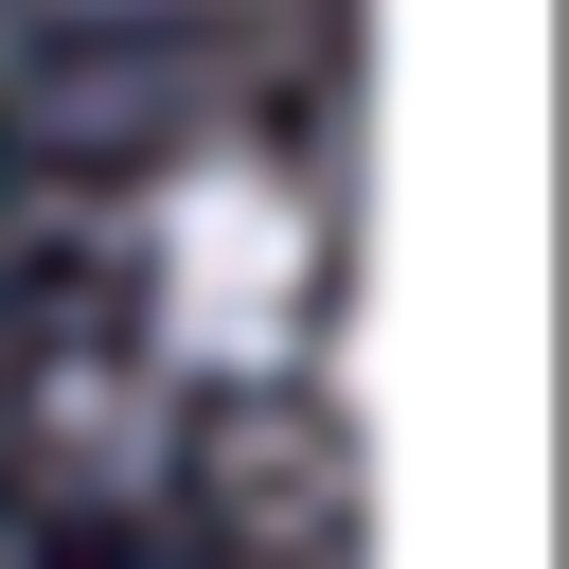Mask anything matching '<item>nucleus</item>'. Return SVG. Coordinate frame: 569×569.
Wrapping results in <instances>:
<instances>
[{"instance_id": "nucleus-1", "label": "nucleus", "mask_w": 569, "mask_h": 569, "mask_svg": "<svg viewBox=\"0 0 569 569\" xmlns=\"http://www.w3.org/2000/svg\"><path fill=\"white\" fill-rule=\"evenodd\" d=\"M302 284H320V231L267 160H178L160 196V338L213 356V373H267L302 338Z\"/></svg>"}]
</instances>
